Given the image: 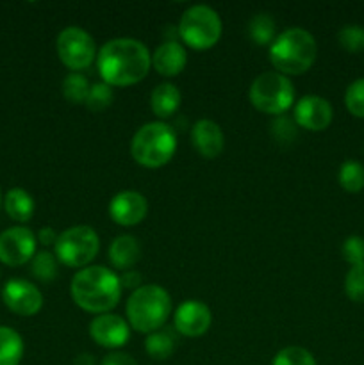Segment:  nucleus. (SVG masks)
Here are the masks:
<instances>
[{"label": "nucleus", "mask_w": 364, "mask_h": 365, "mask_svg": "<svg viewBox=\"0 0 364 365\" xmlns=\"http://www.w3.org/2000/svg\"><path fill=\"white\" fill-rule=\"evenodd\" d=\"M2 302L13 314L32 317L43 309V294L32 282L24 278H11L2 289Z\"/></svg>", "instance_id": "obj_11"}, {"label": "nucleus", "mask_w": 364, "mask_h": 365, "mask_svg": "<svg viewBox=\"0 0 364 365\" xmlns=\"http://www.w3.org/2000/svg\"><path fill=\"white\" fill-rule=\"evenodd\" d=\"M296 127L298 125L295 123V120H289L284 114L282 116H277V120L271 125V132H273L275 139L278 143H291L296 135Z\"/></svg>", "instance_id": "obj_33"}, {"label": "nucleus", "mask_w": 364, "mask_h": 365, "mask_svg": "<svg viewBox=\"0 0 364 365\" xmlns=\"http://www.w3.org/2000/svg\"><path fill=\"white\" fill-rule=\"evenodd\" d=\"M31 271L39 282H52L54 278H57L59 260L49 250H43V252L36 253L34 259L31 260Z\"/></svg>", "instance_id": "obj_26"}, {"label": "nucleus", "mask_w": 364, "mask_h": 365, "mask_svg": "<svg viewBox=\"0 0 364 365\" xmlns=\"http://www.w3.org/2000/svg\"><path fill=\"white\" fill-rule=\"evenodd\" d=\"M141 259V245L134 235H118L109 246V262L114 269L131 271Z\"/></svg>", "instance_id": "obj_18"}, {"label": "nucleus", "mask_w": 364, "mask_h": 365, "mask_svg": "<svg viewBox=\"0 0 364 365\" xmlns=\"http://www.w3.org/2000/svg\"><path fill=\"white\" fill-rule=\"evenodd\" d=\"M191 145L203 159H216L225 148V135L213 120H198L191 128Z\"/></svg>", "instance_id": "obj_16"}, {"label": "nucleus", "mask_w": 364, "mask_h": 365, "mask_svg": "<svg viewBox=\"0 0 364 365\" xmlns=\"http://www.w3.org/2000/svg\"><path fill=\"white\" fill-rule=\"evenodd\" d=\"M223 24L216 9L206 4H196L182 13L178 21V36L189 48L209 50L220 41Z\"/></svg>", "instance_id": "obj_7"}, {"label": "nucleus", "mask_w": 364, "mask_h": 365, "mask_svg": "<svg viewBox=\"0 0 364 365\" xmlns=\"http://www.w3.org/2000/svg\"><path fill=\"white\" fill-rule=\"evenodd\" d=\"M152 53L146 45L134 38H114L103 43L96 53L100 78L111 88H128L148 75Z\"/></svg>", "instance_id": "obj_1"}, {"label": "nucleus", "mask_w": 364, "mask_h": 365, "mask_svg": "<svg viewBox=\"0 0 364 365\" xmlns=\"http://www.w3.org/2000/svg\"><path fill=\"white\" fill-rule=\"evenodd\" d=\"M213 324V312L206 303L198 299H188L181 303L173 314V327L181 335L189 339L202 337Z\"/></svg>", "instance_id": "obj_14"}, {"label": "nucleus", "mask_w": 364, "mask_h": 365, "mask_svg": "<svg viewBox=\"0 0 364 365\" xmlns=\"http://www.w3.org/2000/svg\"><path fill=\"white\" fill-rule=\"evenodd\" d=\"M121 287L125 289H139L141 287V274H138L136 271H125L120 277Z\"/></svg>", "instance_id": "obj_35"}, {"label": "nucleus", "mask_w": 364, "mask_h": 365, "mask_svg": "<svg viewBox=\"0 0 364 365\" xmlns=\"http://www.w3.org/2000/svg\"><path fill=\"white\" fill-rule=\"evenodd\" d=\"M345 292L352 302L364 303V264L350 267L345 277Z\"/></svg>", "instance_id": "obj_30"}, {"label": "nucleus", "mask_w": 364, "mask_h": 365, "mask_svg": "<svg viewBox=\"0 0 364 365\" xmlns=\"http://www.w3.org/2000/svg\"><path fill=\"white\" fill-rule=\"evenodd\" d=\"M338 41L341 48H345L346 52H364V27L363 25H345L338 32Z\"/></svg>", "instance_id": "obj_29"}, {"label": "nucleus", "mask_w": 364, "mask_h": 365, "mask_svg": "<svg viewBox=\"0 0 364 365\" xmlns=\"http://www.w3.org/2000/svg\"><path fill=\"white\" fill-rule=\"evenodd\" d=\"M107 212L120 227H136L148 214V202L138 191H121L111 198Z\"/></svg>", "instance_id": "obj_15"}, {"label": "nucleus", "mask_w": 364, "mask_h": 365, "mask_svg": "<svg viewBox=\"0 0 364 365\" xmlns=\"http://www.w3.org/2000/svg\"><path fill=\"white\" fill-rule=\"evenodd\" d=\"M182 103V93L171 82H161L150 95V109L159 120H168L178 110Z\"/></svg>", "instance_id": "obj_19"}, {"label": "nucleus", "mask_w": 364, "mask_h": 365, "mask_svg": "<svg viewBox=\"0 0 364 365\" xmlns=\"http://www.w3.org/2000/svg\"><path fill=\"white\" fill-rule=\"evenodd\" d=\"M113 88L107 86L106 82H96V84L89 86V93L84 106L88 107L91 113H102V110L109 109L111 103H113Z\"/></svg>", "instance_id": "obj_27"}, {"label": "nucleus", "mask_w": 364, "mask_h": 365, "mask_svg": "<svg viewBox=\"0 0 364 365\" xmlns=\"http://www.w3.org/2000/svg\"><path fill=\"white\" fill-rule=\"evenodd\" d=\"M74 365H96V360L91 353H81V355L75 356Z\"/></svg>", "instance_id": "obj_37"}, {"label": "nucleus", "mask_w": 364, "mask_h": 365, "mask_svg": "<svg viewBox=\"0 0 364 365\" xmlns=\"http://www.w3.org/2000/svg\"><path fill=\"white\" fill-rule=\"evenodd\" d=\"M56 50L61 63L75 73H81L82 70L91 66L98 53L91 34L77 25L64 27L59 32L56 39Z\"/></svg>", "instance_id": "obj_9"}, {"label": "nucleus", "mask_w": 364, "mask_h": 365, "mask_svg": "<svg viewBox=\"0 0 364 365\" xmlns=\"http://www.w3.org/2000/svg\"><path fill=\"white\" fill-rule=\"evenodd\" d=\"M177 134L164 121H150L139 127L131 141V155L139 166L157 170L173 159Z\"/></svg>", "instance_id": "obj_5"}, {"label": "nucleus", "mask_w": 364, "mask_h": 365, "mask_svg": "<svg viewBox=\"0 0 364 365\" xmlns=\"http://www.w3.org/2000/svg\"><path fill=\"white\" fill-rule=\"evenodd\" d=\"M100 252V237L89 225H75L61 232L54 245V255L59 264L74 269H84Z\"/></svg>", "instance_id": "obj_8"}, {"label": "nucleus", "mask_w": 364, "mask_h": 365, "mask_svg": "<svg viewBox=\"0 0 364 365\" xmlns=\"http://www.w3.org/2000/svg\"><path fill=\"white\" fill-rule=\"evenodd\" d=\"M338 182L346 192H360L364 189V166L357 160H345L339 166Z\"/></svg>", "instance_id": "obj_24"}, {"label": "nucleus", "mask_w": 364, "mask_h": 365, "mask_svg": "<svg viewBox=\"0 0 364 365\" xmlns=\"http://www.w3.org/2000/svg\"><path fill=\"white\" fill-rule=\"evenodd\" d=\"M25 344L21 335L9 327H0V365H20Z\"/></svg>", "instance_id": "obj_21"}, {"label": "nucleus", "mask_w": 364, "mask_h": 365, "mask_svg": "<svg viewBox=\"0 0 364 365\" xmlns=\"http://www.w3.org/2000/svg\"><path fill=\"white\" fill-rule=\"evenodd\" d=\"M38 253V239L27 227H11L0 234V262L20 267L31 262Z\"/></svg>", "instance_id": "obj_10"}, {"label": "nucleus", "mask_w": 364, "mask_h": 365, "mask_svg": "<svg viewBox=\"0 0 364 365\" xmlns=\"http://www.w3.org/2000/svg\"><path fill=\"white\" fill-rule=\"evenodd\" d=\"M270 63L275 71L285 75H302L314 64L318 45L314 36L303 27H289L277 34L270 45Z\"/></svg>", "instance_id": "obj_3"}, {"label": "nucleus", "mask_w": 364, "mask_h": 365, "mask_svg": "<svg viewBox=\"0 0 364 365\" xmlns=\"http://www.w3.org/2000/svg\"><path fill=\"white\" fill-rule=\"evenodd\" d=\"M248 100L259 113L282 116L295 106V86L278 71H264L250 84Z\"/></svg>", "instance_id": "obj_6"}, {"label": "nucleus", "mask_w": 364, "mask_h": 365, "mask_svg": "<svg viewBox=\"0 0 364 365\" xmlns=\"http://www.w3.org/2000/svg\"><path fill=\"white\" fill-rule=\"evenodd\" d=\"M271 365H318L316 359L309 349L302 346H288L282 348L277 355L273 356Z\"/></svg>", "instance_id": "obj_28"}, {"label": "nucleus", "mask_w": 364, "mask_h": 365, "mask_svg": "<svg viewBox=\"0 0 364 365\" xmlns=\"http://www.w3.org/2000/svg\"><path fill=\"white\" fill-rule=\"evenodd\" d=\"M334 118L330 102L320 95H305L293 106V120L303 130L321 132L328 128Z\"/></svg>", "instance_id": "obj_13"}, {"label": "nucleus", "mask_w": 364, "mask_h": 365, "mask_svg": "<svg viewBox=\"0 0 364 365\" xmlns=\"http://www.w3.org/2000/svg\"><path fill=\"white\" fill-rule=\"evenodd\" d=\"M171 316V296L157 284H146L132 291L125 305V317L131 330L153 334L168 323Z\"/></svg>", "instance_id": "obj_4"}, {"label": "nucleus", "mask_w": 364, "mask_h": 365, "mask_svg": "<svg viewBox=\"0 0 364 365\" xmlns=\"http://www.w3.org/2000/svg\"><path fill=\"white\" fill-rule=\"evenodd\" d=\"M100 365H139V364L136 362L134 356H131L128 353L111 351L109 355L103 356Z\"/></svg>", "instance_id": "obj_34"}, {"label": "nucleus", "mask_w": 364, "mask_h": 365, "mask_svg": "<svg viewBox=\"0 0 364 365\" xmlns=\"http://www.w3.org/2000/svg\"><path fill=\"white\" fill-rule=\"evenodd\" d=\"M89 337L100 348L120 349L131 339V327L118 314H98L89 323Z\"/></svg>", "instance_id": "obj_12"}, {"label": "nucleus", "mask_w": 364, "mask_h": 365, "mask_svg": "<svg viewBox=\"0 0 364 365\" xmlns=\"http://www.w3.org/2000/svg\"><path fill=\"white\" fill-rule=\"evenodd\" d=\"M145 351L153 360H166L175 351V337L170 331L157 330L153 334L146 335Z\"/></svg>", "instance_id": "obj_23"}, {"label": "nucleus", "mask_w": 364, "mask_h": 365, "mask_svg": "<svg viewBox=\"0 0 364 365\" xmlns=\"http://www.w3.org/2000/svg\"><path fill=\"white\" fill-rule=\"evenodd\" d=\"M57 237H59V234H56V232H54V228H50V227L39 228L38 235H36L38 242L43 246H54L56 245Z\"/></svg>", "instance_id": "obj_36"}, {"label": "nucleus", "mask_w": 364, "mask_h": 365, "mask_svg": "<svg viewBox=\"0 0 364 365\" xmlns=\"http://www.w3.org/2000/svg\"><path fill=\"white\" fill-rule=\"evenodd\" d=\"M345 106L352 116L364 120V77L357 78L346 88Z\"/></svg>", "instance_id": "obj_31"}, {"label": "nucleus", "mask_w": 364, "mask_h": 365, "mask_svg": "<svg viewBox=\"0 0 364 365\" xmlns=\"http://www.w3.org/2000/svg\"><path fill=\"white\" fill-rule=\"evenodd\" d=\"M89 82L88 78L82 73H75V71H70L66 77L63 78V96L66 102L70 103H86V98H88L89 93Z\"/></svg>", "instance_id": "obj_25"}, {"label": "nucleus", "mask_w": 364, "mask_h": 365, "mask_svg": "<svg viewBox=\"0 0 364 365\" xmlns=\"http://www.w3.org/2000/svg\"><path fill=\"white\" fill-rule=\"evenodd\" d=\"M248 36L256 45L270 46L277 38V24L270 13H257L248 24Z\"/></svg>", "instance_id": "obj_22"}, {"label": "nucleus", "mask_w": 364, "mask_h": 365, "mask_svg": "<svg viewBox=\"0 0 364 365\" xmlns=\"http://www.w3.org/2000/svg\"><path fill=\"white\" fill-rule=\"evenodd\" d=\"M4 207V196H2V189H0V209Z\"/></svg>", "instance_id": "obj_38"}, {"label": "nucleus", "mask_w": 364, "mask_h": 365, "mask_svg": "<svg viewBox=\"0 0 364 365\" xmlns=\"http://www.w3.org/2000/svg\"><path fill=\"white\" fill-rule=\"evenodd\" d=\"M121 282L106 266H88L71 278L70 294L79 309L89 314H107L120 303Z\"/></svg>", "instance_id": "obj_2"}, {"label": "nucleus", "mask_w": 364, "mask_h": 365, "mask_svg": "<svg viewBox=\"0 0 364 365\" xmlns=\"http://www.w3.org/2000/svg\"><path fill=\"white\" fill-rule=\"evenodd\" d=\"M188 64V52L184 45L175 39L163 41L152 56V66L163 77H177Z\"/></svg>", "instance_id": "obj_17"}, {"label": "nucleus", "mask_w": 364, "mask_h": 365, "mask_svg": "<svg viewBox=\"0 0 364 365\" xmlns=\"http://www.w3.org/2000/svg\"><path fill=\"white\" fill-rule=\"evenodd\" d=\"M341 255L350 267L357 264H364V239L360 235H350L343 241Z\"/></svg>", "instance_id": "obj_32"}, {"label": "nucleus", "mask_w": 364, "mask_h": 365, "mask_svg": "<svg viewBox=\"0 0 364 365\" xmlns=\"http://www.w3.org/2000/svg\"><path fill=\"white\" fill-rule=\"evenodd\" d=\"M4 210L16 223H27L34 216V198L25 189L13 187L4 196Z\"/></svg>", "instance_id": "obj_20"}]
</instances>
